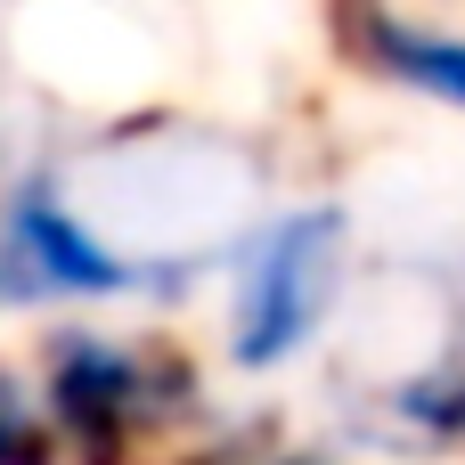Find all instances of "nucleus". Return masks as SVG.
Instances as JSON below:
<instances>
[{
  "label": "nucleus",
  "mask_w": 465,
  "mask_h": 465,
  "mask_svg": "<svg viewBox=\"0 0 465 465\" xmlns=\"http://www.w3.org/2000/svg\"><path fill=\"white\" fill-rule=\"evenodd\" d=\"M57 172L98 237L131 262L139 302H180L204 270H229L245 229L270 213L262 155L180 114H131L82 147H57Z\"/></svg>",
  "instance_id": "obj_1"
},
{
  "label": "nucleus",
  "mask_w": 465,
  "mask_h": 465,
  "mask_svg": "<svg viewBox=\"0 0 465 465\" xmlns=\"http://www.w3.org/2000/svg\"><path fill=\"white\" fill-rule=\"evenodd\" d=\"M343 302H351V204L311 196V204L262 213L229 253L221 360L237 376H278L311 360V343L343 319Z\"/></svg>",
  "instance_id": "obj_2"
},
{
  "label": "nucleus",
  "mask_w": 465,
  "mask_h": 465,
  "mask_svg": "<svg viewBox=\"0 0 465 465\" xmlns=\"http://www.w3.org/2000/svg\"><path fill=\"white\" fill-rule=\"evenodd\" d=\"M41 409L65 441V465H139V450L204 417V368L155 335H114L65 319L41 343Z\"/></svg>",
  "instance_id": "obj_3"
},
{
  "label": "nucleus",
  "mask_w": 465,
  "mask_h": 465,
  "mask_svg": "<svg viewBox=\"0 0 465 465\" xmlns=\"http://www.w3.org/2000/svg\"><path fill=\"white\" fill-rule=\"evenodd\" d=\"M0 302H16V311L139 302L131 262L74 204V188L57 172V147L49 155H16V172L0 180Z\"/></svg>",
  "instance_id": "obj_4"
},
{
  "label": "nucleus",
  "mask_w": 465,
  "mask_h": 465,
  "mask_svg": "<svg viewBox=\"0 0 465 465\" xmlns=\"http://www.w3.org/2000/svg\"><path fill=\"white\" fill-rule=\"evenodd\" d=\"M327 33L368 82H392V90H409L425 106L465 114V33L458 25L409 16L401 0H327Z\"/></svg>",
  "instance_id": "obj_5"
},
{
  "label": "nucleus",
  "mask_w": 465,
  "mask_h": 465,
  "mask_svg": "<svg viewBox=\"0 0 465 465\" xmlns=\"http://www.w3.org/2000/svg\"><path fill=\"white\" fill-rule=\"evenodd\" d=\"M376 433L392 450H465V253L441 278V311L425 327L417 368L376 384Z\"/></svg>",
  "instance_id": "obj_6"
},
{
  "label": "nucleus",
  "mask_w": 465,
  "mask_h": 465,
  "mask_svg": "<svg viewBox=\"0 0 465 465\" xmlns=\"http://www.w3.org/2000/svg\"><path fill=\"white\" fill-rule=\"evenodd\" d=\"M0 465H65V441L41 409V384L0 368Z\"/></svg>",
  "instance_id": "obj_7"
},
{
  "label": "nucleus",
  "mask_w": 465,
  "mask_h": 465,
  "mask_svg": "<svg viewBox=\"0 0 465 465\" xmlns=\"http://www.w3.org/2000/svg\"><path fill=\"white\" fill-rule=\"evenodd\" d=\"M196 465H335V458H319V450H278V441L262 450V441H245V433H237V441H221V450H204Z\"/></svg>",
  "instance_id": "obj_8"
}]
</instances>
